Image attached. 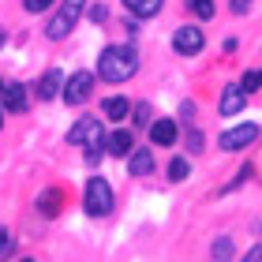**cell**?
<instances>
[{
  "label": "cell",
  "instance_id": "6da1fadb",
  "mask_svg": "<svg viewBox=\"0 0 262 262\" xmlns=\"http://www.w3.org/2000/svg\"><path fill=\"white\" fill-rule=\"evenodd\" d=\"M135 68H139V56L131 45H109L98 60V75L105 82H124V79L135 75Z\"/></svg>",
  "mask_w": 262,
  "mask_h": 262
},
{
  "label": "cell",
  "instance_id": "7a4b0ae2",
  "mask_svg": "<svg viewBox=\"0 0 262 262\" xmlns=\"http://www.w3.org/2000/svg\"><path fill=\"white\" fill-rule=\"evenodd\" d=\"M82 4L86 0H64L60 4V11L49 19V27H45V38H53V41H60V38H68L71 34V27L79 23V15H82Z\"/></svg>",
  "mask_w": 262,
  "mask_h": 262
},
{
  "label": "cell",
  "instance_id": "3957f363",
  "mask_svg": "<svg viewBox=\"0 0 262 262\" xmlns=\"http://www.w3.org/2000/svg\"><path fill=\"white\" fill-rule=\"evenodd\" d=\"M82 206H86L90 217H105V213L113 210V187L109 180H101V176H94L86 184V195H82Z\"/></svg>",
  "mask_w": 262,
  "mask_h": 262
},
{
  "label": "cell",
  "instance_id": "277c9868",
  "mask_svg": "<svg viewBox=\"0 0 262 262\" xmlns=\"http://www.w3.org/2000/svg\"><path fill=\"white\" fill-rule=\"evenodd\" d=\"M90 90H94V75H90V71H75V75L64 82V101L82 105V101L90 98Z\"/></svg>",
  "mask_w": 262,
  "mask_h": 262
},
{
  "label": "cell",
  "instance_id": "5b68a950",
  "mask_svg": "<svg viewBox=\"0 0 262 262\" xmlns=\"http://www.w3.org/2000/svg\"><path fill=\"white\" fill-rule=\"evenodd\" d=\"M258 139V124H240V127H229L221 135V150H244L251 146V142Z\"/></svg>",
  "mask_w": 262,
  "mask_h": 262
},
{
  "label": "cell",
  "instance_id": "8992f818",
  "mask_svg": "<svg viewBox=\"0 0 262 262\" xmlns=\"http://www.w3.org/2000/svg\"><path fill=\"white\" fill-rule=\"evenodd\" d=\"M172 49L184 53V56H195L202 49V30L199 27H180V30L172 34Z\"/></svg>",
  "mask_w": 262,
  "mask_h": 262
},
{
  "label": "cell",
  "instance_id": "52a82bcc",
  "mask_svg": "<svg viewBox=\"0 0 262 262\" xmlns=\"http://www.w3.org/2000/svg\"><path fill=\"white\" fill-rule=\"evenodd\" d=\"M94 139H101V124L94 120V116H82V120L68 131V142H75V146H86Z\"/></svg>",
  "mask_w": 262,
  "mask_h": 262
},
{
  "label": "cell",
  "instance_id": "ba28073f",
  "mask_svg": "<svg viewBox=\"0 0 262 262\" xmlns=\"http://www.w3.org/2000/svg\"><path fill=\"white\" fill-rule=\"evenodd\" d=\"M244 101H247V94H244V86H236V82H229V86L221 90V116H236L244 109Z\"/></svg>",
  "mask_w": 262,
  "mask_h": 262
},
{
  "label": "cell",
  "instance_id": "9c48e42d",
  "mask_svg": "<svg viewBox=\"0 0 262 262\" xmlns=\"http://www.w3.org/2000/svg\"><path fill=\"white\" fill-rule=\"evenodd\" d=\"M176 135H180V127H176L172 120H154V127H150V139L158 142V146H172Z\"/></svg>",
  "mask_w": 262,
  "mask_h": 262
},
{
  "label": "cell",
  "instance_id": "30bf717a",
  "mask_svg": "<svg viewBox=\"0 0 262 262\" xmlns=\"http://www.w3.org/2000/svg\"><path fill=\"white\" fill-rule=\"evenodd\" d=\"M0 94H4V109H11V113H23V109H27V90H23L19 82L0 86Z\"/></svg>",
  "mask_w": 262,
  "mask_h": 262
},
{
  "label": "cell",
  "instance_id": "8fae6325",
  "mask_svg": "<svg viewBox=\"0 0 262 262\" xmlns=\"http://www.w3.org/2000/svg\"><path fill=\"white\" fill-rule=\"evenodd\" d=\"M60 68H49V71H45V75H41V86H38V98H45V101H53L56 98V94H60Z\"/></svg>",
  "mask_w": 262,
  "mask_h": 262
},
{
  "label": "cell",
  "instance_id": "7c38bea8",
  "mask_svg": "<svg viewBox=\"0 0 262 262\" xmlns=\"http://www.w3.org/2000/svg\"><path fill=\"white\" fill-rule=\"evenodd\" d=\"M127 169L135 172V176H146V172H154V158H150V150H131Z\"/></svg>",
  "mask_w": 262,
  "mask_h": 262
},
{
  "label": "cell",
  "instance_id": "4fadbf2b",
  "mask_svg": "<svg viewBox=\"0 0 262 262\" xmlns=\"http://www.w3.org/2000/svg\"><path fill=\"white\" fill-rule=\"evenodd\" d=\"M124 8H131V15H139V19H150L161 11V0H124Z\"/></svg>",
  "mask_w": 262,
  "mask_h": 262
},
{
  "label": "cell",
  "instance_id": "5bb4252c",
  "mask_svg": "<svg viewBox=\"0 0 262 262\" xmlns=\"http://www.w3.org/2000/svg\"><path fill=\"white\" fill-rule=\"evenodd\" d=\"M38 210L45 217H56V210H60V187H49V191L38 199Z\"/></svg>",
  "mask_w": 262,
  "mask_h": 262
},
{
  "label": "cell",
  "instance_id": "9a60e30c",
  "mask_svg": "<svg viewBox=\"0 0 262 262\" xmlns=\"http://www.w3.org/2000/svg\"><path fill=\"white\" fill-rule=\"evenodd\" d=\"M109 154H113V158L131 154V135H127V131H113V135H109Z\"/></svg>",
  "mask_w": 262,
  "mask_h": 262
},
{
  "label": "cell",
  "instance_id": "2e32d148",
  "mask_svg": "<svg viewBox=\"0 0 262 262\" xmlns=\"http://www.w3.org/2000/svg\"><path fill=\"white\" fill-rule=\"evenodd\" d=\"M105 116L120 124L124 116H127V98H109V101H105Z\"/></svg>",
  "mask_w": 262,
  "mask_h": 262
},
{
  "label": "cell",
  "instance_id": "e0dca14e",
  "mask_svg": "<svg viewBox=\"0 0 262 262\" xmlns=\"http://www.w3.org/2000/svg\"><path fill=\"white\" fill-rule=\"evenodd\" d=\"M187 8H191L199 19H213V0H187Z\"/></svg>",
  "mask_w": 262,
  "mask_h": 262
},
{
  "label": "cell",
  "instance_id": "ac0fdd59",
  "mask_svg": "<svg viewBox=\"0 0 262 262\" xmlns=\"http://www.w3.org/2000/svg\"><path fill=\"white\" fill-rule=\"evenodd\" d=\"M187 172H191V165H187L184 158H176V161L169 165V180H187Z\"/></svg>",
  "mask_w": 262,
  "mask_h": 262
},
{
  "label": "cell",
  "instance_id": "d6986e66",
  "mask_svg": "<svg viewBox=\"0 0 262 262\" xmlns=\"http://www.w3.org/2000/svg\"><path fill=\"white\" fill-rule=\"evenodd\" d=\"M240 86H244V94H251V90H258V86H262V71H247Z\"/></svg>",
  "mask_w": 262,
  "mask_h": 262
},
{
  "label": "cell",
  "instance_id": "ffe728a7",
  "mask_svg": "<svg viewBox=\"0 0 262 262\" xmlns=\"http://www.w3.org/2000/svg\"><path fill=\"white\" fill-rule=\"evenodd\" d=\"M86 161H90V165H98V161H101V139L86 142Z\"/></svg>",
  "mask_w": 262,
  "mask_h": 262
},
{
  "label": "cell",
  "instance_id": "44dd1931",
  "mask_svg": "<svg viewBox=\"0 0 262 262\" xmlns=\"http://www.w3.org/2000/svg\"><path fill=\"white\" fill-rule=\"evenodd\" d=\"M232 255V244L229 240H217V244H213V258H229Z\"/></svg>",
  "mask_w": 262,
  "mask_h": 262
},
{
  "label": "cell",
  "instance_id": "7402d4cb",
  "mask_svg": "<svg viewBox=\"0 0 262 262\" xmlns=\"http://www.w3.org/2000/svg\"><path fill=\"white\" fill-rule=\"evenodd\" d=\"M49 4H53V0H23V8H27V11H45Z\"/></svg>",
  "mask_w": 262,
  "mask_h": 262
},
{
  "label": "cell",
  "instance_id": "603a6c76",
  "mask_svg": "<svg viewBox=\"0 0 262 262\" xmlns=\"http://www.w3.org/2000/svg\"><path fill=\"white\" fill-rule=\"evenodd\" d=\"M150 120V109H146V105H139V109H135V124L142 127V124H146Z\"/></svg>",
  "mask_w": 262,
  "mask_h": 262
},
{
  "label": "cell",
  "instance_id": "cb8c5ba5",
  "mask_svg": "<svg viewBox=\"0 0 262 262\" xmlns=\"http://www.w3.org/2000/svg\"><path fill=\"white\" fill-rule=\"evenodd\" d=\"M229 4H232V11H236V15H240V11H247V8H251V0H229Z\"/></svg>",
  "mask_w": 262,
  "mask_h": 262
},
{
  "label": "cell",
  "instance_id": "d4e9b609",
  "mask_svg": "<svg viewBox=\"0 0 262 262\" xmlns=\"http://www.w3.org/2000/svg\"><path fill=\"white\" fill-rule=\"evenodd\" d=\"M4 247H8V232L0 229V255H4Z\"/></svg>",
  "mask_w": 262,
  "mask_h": 262
},
{
  "label": "cell",
  "instance_id": "484cf974",
  "mask_svg": "<svg viewBox=\"0 0 262 262\" xmlns=\"http://www.w3.org/2000/svg\"><path fill=\"white\" fill-rule=\"evenodd\" d=\"M0 45H4V30H0Z\"/></svg>",
  "mask_w": 262,
  "mask_h": 262
}]
</instances>
